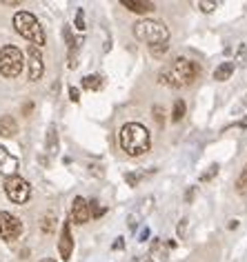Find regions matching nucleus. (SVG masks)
Wrapping results in <instances>:
<instances>
[{
    "mask_svg": "<svg viewBox=\"0 0 247 262\" xmlns=\"http://www.w3.org/2000/svg\"><path fill=\"white\" fill-rule=\"evenodd\" d=\"M198 71L200 69H198L196 62L187 60V58H176L170 69L160 71L158 80H160V84H165V87H176V89L190 87V84L198 78Z\"/></svg>",
    "mask_w": 247,
    "mask_h": 262,
    "instance_id": "nucleus-1",
    "label": "nucleus"
},
{
    "mask_svg": "<svg viewBox=\"0 0 247 262\" xmlns=\"http://www.w3.org/2000/svg\"><path fill=\"white\" fill-rule=\"evenodd\" d=\"M118 138H120L122 151H125L127 156H132V158L149 151V145H152L149 131L142 127L140 122H127V124H122Z\"/></svg>",
    "mask_w": 247,
    "mask_h": 262,
    "instance_id": "nucleus-2",
    "label": "nucleus"
},
{
    "mask_svg": "<svg viewBox=\"0 0 247 262\" xmlns=\"http://www.w3.org/2000/svg\"><path fill=\"white\" fill-rule=\"evenodd\" d=\"M14 27L18 34H20L25 40H29L34 47L40 49L45 45V31L34 14H29V11H18L14 16Z\"/></svg>",
    "mask_w": 247,
    "mask_h": 262,
    "instance_id": "nucleus-3",
    "label": "nucleus"
},
{
    "mask_svg": "<svg viewBox=\"0 0 247 262\" xmlns=\"http://www.w3.org/2000/svg\"><path fill=\"white\" fill-rule=\"evenodd\" d=\"M134 36L142 42L149 45H160L170 40V29L165 27V23L154 20V18H142L134 25Z\"/></svg>",
    "mask_w": 247,
    "mask_h": 262,
    "instance_id": "nucleus-4",
    "label": "nucleus"
},
{
    "mask_svg": "<svg viewBox=\"0 0 247 262\" xmlns=\"http://www.w3.org/2000/svg\"><path fill=\"white\" fill-rule=\"evenodd\" d=\"M23 67H25V60H23V54H20L18 47L7 45V47L0 49V74H3L5 78L20 76Z\"/></svg>",
    "mask_w": 247,
    "mask_h": 262,
    "instance_id": "nucleus-5",
    "label": "nucleus"
},
{
    "mask_svg": "<svg viewBox=\"0 0 247 262\" xmlns=\"http://www.w3.org/2000/svg\"><path fill=\"white\" fill-rule=\"evenodd\" d=\"M5 193H7V198L11 202L25 205V202L31 198V187H29L27 180L20 178V176H11V178L5 180Z\"/></svg>",
    "mask_w": 247,
    "mask_h": 262,
    "instance_id": "nucleus-6",
    "label": "nucleus"
},
{
    "mask_svg": "<svg viewBox=\"0 0 247 262\" xmlns=\"http://www.w3.org/2000/svg\"><path fill=\"white\" fill-rule=\"evenodd\" d=\"M20 231H23V225L16 215H11L9 211H0V240L14 242L18 240Z\"/></svg>",
    "mask_w": 247,
    "mask_h": 262,
    "instance_id": "nucleus-7",
    "label": "nucleus"
},
{
    "mask_svg": "<svg viewBox=\"0 0 247 262\" xmlns=\"http://www.w3.org/2000/svg\"><path fill=\"white\" fill-rule=\"evenodd\" d=\"M27 58H29V62H27L29 80H31V82L40 80L43 74H45V64H43V54H40V49L31 45V47L27 49Z\"/></svg>",
    "mask_w": 247,
    "mask_h": 262,
    "instance_id": "nucleus-8",
    "label": "nucleus"
},
{
    "mask_svg": "<svg viewBox=\"0 0 247 262\" xmlns=\"http://www.w3.org/2000/svg\"><path fill=\"white\" fill-rule=\"evenodd\" d=\"M58 251H60V258H63V260H69V258H71V251H74V238H71V220H65V222H63L60 240H58Z\"/></svg>",
    "mask_w": 247,
    "mask_h": 262,
    "instance_id": "nucleus-9",
    "label": "nucleus"
},
{
    "mask_svg": "<svg viewBox=\"0 0 247 262\" xmlns=\"http://www.w3.org/2000/svg\"><path fill=\"white\" fill-rule=\"evenodd\" d=\"M71 222H76V225H85V222L92 220V215H89V202L83 198V195H78L74 200V205H71Z\"/></svg>",
    "mask_w": 247,
    "mask_h": 262,
    "instance_id": "nucleus-10",
    "label": "nucleus"
},
{
    "mask_svg": "<svg viewBox=\"0 0 247 262\" xmlns=\"http://www.w3.org/2000/svg\"><path fill=\"white\" fill-rule=\"evenodd\" d=\"M16 171H18V158L0 145V173L5 178H11V176H16Z\"/></svg>",
    "mask_w": 247,
    "mask_h": 262,
    "instance_id": "nucleus-11",
    "label": "nucleus"
},
{
    "mask_svg": "<svg viewBox=\"0 0 247 262\" xmlns=\"http://www.w3.org/2000/svg\"><path fill=\"white\" fill-rule=\"evenodd\" d=\"M120 5L129 11H134V14H149V11L156 9V5L149 3V0H120Z\"/></svg>",
    "mask_w": 247,
    "mask_h": 262,
    "instance_id": "nucleus-12",
    "label": "nucleus"
},
{
    "mask_svg": "<svg viewBox=\"0 0 247 262\" xmlns=\"http://www.w3.org/2000/svg\"><path fill=\"white\" fill-rule=\"evenodd\" d=\"M45 145H47V154L49 156H58V149H60V145H58V129H56V124H49V127H47Z\"/></svg>",
    "mask_w": 247,
    "mask_h": 262,
    "instance_id": "nucleus-13",
    "label": "nucleus"
},
{
    "mask_svg": "<svg viewBox=\"0 0 247 262\" xmlns=\"http://www.w3.org/2000/svg\"><path fill=\"white\" fill-rule=\"evenodd\" d=\"M18 134V122L11 116H3L0 118V136L3 138H14Z\"/></svg>",
    "mask_w": 247,
    "mask_h": 262,
    "instance_id": "nucleus-14",
    "label": "nucleus"
},
{
    "mask_svg": "<svg viewBox=\"0 0 247 262\" xmlns=\"http://www.w3.org/2000/svg\"><path fill=\"white\" fill-rule=\"evenodd\" d=\"M102 87H105V78H102L100 74H92V76L83 78V89H87V91H100Z\"/></svg>",
    "mask_w": 247,
    "mask_h": 262,
    "instance_id": "nucleus-15",
    "label": "nucleus"
},
{
    "mask_svg": "<svg viewBox=\"0 0 247 262\" xmlns=\"http://www.w3.org/2000/svg\"><path fill=\"white\" fill-rule=\"evenodd\" d=\"M234 74V62H220L216 71H214V80H218V82H225V80H230Z\"/></svg>",
    "mask_w": 247,
    "mask_h": 262,
    "instance_id": "nucleus-16",
    "label": "nucleus"
},
{
    "mask_svg": "<svg viewBox=\"0 0 247 262\" xmlns=\"http://www.w3.org/2000/svg\"><path fill=\"white\" fill-rule=\"evenodd\" d=\"M40 229H43V233H54V229H56V215H54V213L43 215Z\"/></svg>",
    "mask_w": 247,
    "mask_h": 262,
    "instance_id": "nucleus-17",
    "label": "nucleus"
},
{
    "mask_svg": "<svg viewBox=\"0 0 247 262\" xmlns=\"http://www.w3.org/2000/svg\"><path fill=\"white\" fill-rule=\"evenodd\" d=\"M185 116V102L183 100H176L174 102V109H172V120L174 122H180Z\"/></svg>",
    "mask_w": 247,
    "mask_h": 262,
    "instance_id": "nucleus-18",
    "label": "nucleus"
},
{
    "mask_svg": "<svg viewBox=\"0 0 247 262\" xmlns=\"http://www.w3.org/2000/svg\"><path fill=\"white\" fill-rule=\"evenodd\" d=\"M87 202H89V215H92V218H100V215H105L107 209L100 207L98 200H87Z\"/></svg>",
    "mask_w": 247,
    "mask_h": 262,
    "instance_id": "nucleus-19",
    "label": "nucleus"
},
{
    "mask_svg": "<svg viewBox=\"0 0 247 262\" xmlns=\"http://www.w3.org/2000/svg\"><path fill=\"white\" fill-rule=\"evenodd\" d=\"M245 62H247V45L243 42V45L238 47V51H236V60H234V67H236V64H238V67H243Z\"/></svg>",
    "mask_w": 247,
    "mask_h": 262,
    "instance_id": "nucleus-20",
    "label": "nucleus"
},
{
    "mask_svg": "<svg viewBox=\"0 0 247 262\" xmlns=\"http://www.w3.org/2000/svg\"><path fill=\"white\" fill-rule=\"evenodd\" d=\"M167 49H170V45H167V42L152 45V47H149V51H152V56H154V58H162V56L167 54Z\"/></svg>",
    "mask_w": 247,
    "mask_h": 262,
    "instance_id": "nucleus-21",
    "label": "nucleus"
},
{
    "mask_svg": "<svg viewBox=\"0 0 247 262\" xmlns=\"http://www.w3.org/2000/svg\"><path fill=\"white\" fill-rule=\"evenodd\" d=\"M216 173H218V165L214 162V165H210V169H207V171L200 173V182H210V180H214V178H216Z\"/></svg>",
    "mask_w": 247,
    "mask_h": 262,
    "instance_id": "nucleus-22",
    "label": "nucleus"
},
{
    "mask_svg": "<svg viewBox=\"0 0 247 262\" xmlns=\"http://www.w3.org/2000/svg\"><path fill=\"white\" fill-rule=\"evenodd\" d=\"M198 7H200V11H205V14H212V11L218 7V3L216 0H200Z\"/></svg>",
    "mask_w": 247,
    "mask_h": 262,
    "instance_id": "nucleus-23",
    "label": "nucleus"
},
{
    "mask_svg": "<svg viewBox=\"0 0 247 262\" xmlns=\"http://www.w3.org/2000/svg\"><path fill=\"white\" fill-rule=\"evenodd\" d=\"M74 27L80 31V34L85 31V11H83V9H76V25H74Z\"/></svg>",
    "mask_w": 247,
    "mask_h": 262,
    "instance_id": "nucleus-24",
    "label": "nucleus"
},
{
    "mask_svg": "<svg viewBox=\"0 0 247 262\" xmlns=\"http://www.w3.org/2000/svg\"><path fill=\"white\" fill-rule=\"evenodd\" d=\"M152 114L156 118V122H158V127H162V124H165V109H162L160 104H156V107L152 109Z\"/></svg>",
    "mask_w": 247,
    "mask_h": 262,
    "instance_id": "nucleus-25",
    "label": "nucleus"
},
{
    "mask_svg": "<svg viewBox=\"0 0 247 262\" xmlns=\"http://www.w3.org/2000/svg\"><path fill=\"white\" fill-rule=\"evenodd\" d=\"M67 67H69V69H76V67H78V49H71V51H69Z\"/></svg>",
    "mask_w": 247,
    "mask_h": 262,
    "instance_id": "nucleus-26",
    "label": "nucleus"
},
{
    "mask_svg": "<svg viewBox=\"0 0 247 262\" xmlns=\"http://www.w3.org/2000/svg\"><path fill=\"white\" fill-rule=\"evenodd\" d=\"M236 189H238V193H245V191H247V171L240 173V178H238V182H236Z\"/></svg>",
    "mask_w": 247,
    "mask_h": 262,
    "instance_id": "nucleus-27",
    "label": "nucleus"
},
{
    "mask_svg": "<svg viewBox=\"0 0 247 262\" xmlns=\"http://www.w3.org/2000/svg\"><path fill=\"white\" fill-rule=\"evenodd\" d=\"M89 173L96 176V178H102V176H105V169H102V165H89Z\"/></svg>",
    "mask_w": 247,
    "mask_h": 262,
    "instance_id": "nucleus-28",
    "label": "nucleus"
},
{
    "mask_svg": "<svg viewBox=\"0 0 247 262\" xmlns=\"http://www.w3.org/2000/svg\"><path fill=\"white\" fill-rule=\"evenodd\" d=\"M125 180H127L129 187H136V185H138V180H140V176H136V173H125Z\"/></svg>",
    "mask_w": 247,
    "mask_h": 262,
    "instance_id": "nucleus-29",
    "label": "nucleus"
},
{
    "mask_svg": "<svg viewBox=\"0 0 247 262\" xmlns=\"http://www.w3.org/2000/svg\"><path fill=\"white\" fill-rule=\"evenodd\" d=\"M187 222H190L187 218H183L178 222V235H180V238H185V235H187Z\"/></svg>",
    "mask_w": 247,
    "mask_h": 262,
    "instance_id": "nucleus-30",
    "label": "nucleus"
},
{
    "mask_svg": "<svg viewBox=\"0 0 247 262\" xmlns=\"http://www.w3.org/2000/svg\"><path fill=\"white\" fill-rule=\"evenodd\" d=\"M69 98H71V102H78V100H80V89H78V87H69Z\"/></svg>",
    "mask_w": 247,
    "mask_h": 262,
    "instance_id": "nucleus-31",
    "label": "nucleus"
},
{
    "mask_svg": "<svg viewBox=\"0 0 247 262\" xmlns=\"http://www.w3.org/2000/svg\"><path fill=\"white\" fill-rule=\"evenodd\" d=\"M127 227L132 229V231H136V227H138V218H136V215H129V218H127Z\"/></svg>",
    "mask_w": 247,
    "mask_h": 262,
    "instance_id": "nucleus-32",
    "label": "nucleus"
},
{
    "mask_svg": "<svg viewBox=\"0 0 247 262\" xmlns=\"http://www.w3.org/2000/svg\"><path fill=\"white\" fill-rule=\"evenodd\" d=\"M112 249H114V251H120V249H125V240H122V238H116L114 245H112Z\"/></svg>",
    "mask_w": 247,
    "mask_h": 262,
    "instance_id": "nucleus-33",
    "label": "nucleus"
},
{
    "mask_svg": "<svg viewBox=\"0 0 247 262\" xmlns=\"http://www.w3.org/2000/svg\"><path fill=\"white\" fill-rule=\"evenodd\" d=\"M194 193H196V191H194V187H190V189H187V191H185V202H187V205H192Z\"/></svg>",
    "mask_w": 247,
    "mask_h": 262,
    "instance_id": "nucleus-34",
    "label": "nucleus"
},
{
    "mask_svg": "<svg viewBox=\"0 0 247 262\" xmlns=\"http://www.w3.org/2000/svg\"><path fill=\"white\" fill-rule=\"evenodd\" d=\"M149 238V229L145 227V229H140V233H138V242H145Z\"/></svg>",
    "mask_w": 247,
    "mask_h": 262,
    "instance_id": "nucleus-35",
    "label": "nucleus"
},
{
    "mask_svg": "<svg viewBox=\"0 0 247 262\" xmlns=\"http://www.w3.org/2000/svg\"><path fill=\"white\" fill-rule=\"evenodd\" d=\"M31 109H34V102L23 104V114H25V116H29V114H31Z\"/></svg>",
    "mask_w": 247,
    "mask_h": 262,
    "instance_id": "nucleus-36",
    "label": "nucleus"
},
{
    "mask_svg": "<svg viewBox=\"0 0 247 262\" xmlns=\"http://www.w3.org/2000/svg\"><path fill=\"white\" fill-rule=\"evenodd\" d=\"M227 229H232V231H234V229H238V220H230V225H227Z\"/></svg>",
    "mask_w": 247,
    "mask_h": 262,
    "instance_id": "nucleus-37",
    "label": "nucleus"
},
{
    "mask_svg": "<svg viewBox=\"0 0 247 262\" xmlns=\"http://www.w3.org/2000/svg\"><path fill=\"white\" fill-rule=\"evenodd\" d=\"M3 5H9V7H16V5H18V0H5Z\"/></svg>",
    "mask_w": 247,
    "mask_h": 262,
    "instance_id": "nucleus-38",
    "label": "nucleus"
},
{
    "mask_svg": "<svg viewBox=\"0 0 247 262\" xmlns=\"http://www.w3.org/2000/svg\"><path fill=\"white\" fill-rule=\"evenodd\" d=\"M176 247V240H167V249H174Z\"/></svg>",
    "mask_w": 247,
    "mask_h": 262,
    "instance_id": "nucleus-39",
    "label": "nucleus"
},
{
    "mask_svg": "<svg viewBox=\"0 0 247 262\" xmlns=\"http://www.w3.org/2000/svg\"><path fill=\"white\" fill-rule=\"evenodd\" d=\"M40 262H56V260H51V258H45V260H40Z\"/></svg>",
    "mask_w": 247,
    "mask_h": 262,
    "instance_id": "nucleus-40",
    "label": "nucleus"
}]
</instances>
